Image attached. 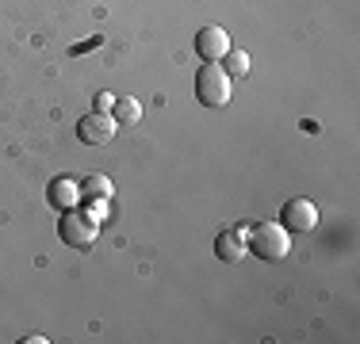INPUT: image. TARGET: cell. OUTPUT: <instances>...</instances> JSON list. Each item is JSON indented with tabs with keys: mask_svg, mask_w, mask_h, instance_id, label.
Segmentation results:
<instances>
[{
	"mask_svg": "<svg viewBox=\"0 0 360 344\" xmlns=\"http://www.w3.org/2000/svg\"><path fill=\"white\" fill-rule=\"evenodd\" d=\"M195 96L203 107H226L230 103V73L219 62H203L195 73Z\"/></svg>",
	"mask_w": 360,
	"mask_h": 344,
	"instance_id": "obj_2",
	"label": "cell"
},
{
	"mask_svg": "<svg viewBox=\"0 0 360 344\" xmlns=\"http://www.w3.org/2000/svg\"><path fill=\"white\" fill-rule=\"evenodd\" d=\"M81 195L84 199H111V180L104 176V172H92V176L81 184Z\"/></svg>",
	"mask_w": 360,
	"mask_h": 344,
	"instance_id": "obj_10",
	"label": "cell"
},
{
	"mask_svg": "<svg viewBox=\"0 0 360 344\" xmlns=\"http://www.w3.org/2000/svg\"><path fill=\"white\" fill-rule=\"evenodd\" d=\"M245 249H250L253 256H261V260H284L291 253V237L284 226H276V222H261V226L245 230Z\"/></svg>",
	"mask_w": 360,
	"mask_h": 344,
	"instance_id": "obj_1",
	"label": "cell"
},
{
	"mask_svg": "<svg viewBox=\"0 0 360 344\" xmlns=\"http://www.w3.org/2000/svg\"><path fill=\"white\" fill-rule=\"evenodd\" d=\"M115 119L108 115V111H92V115H84L81 123H77V134H81L84 145H108L111 138H115Z\"/></svg>",
	"mask_w": 360,
	"mask_h": 344,
	"instance_id": "obj_5",
	"label": "cell"
},
{
	"mask_svg": "<svg viewBox=\"0 0 360 344\" xmlns=\"http://www.w3.org/2000/svg\"><path fill=\"white\" fill-rule=\"evenodd\" d=\"M280 226L291 230V234H311L319 226V206L311 199H303V195H295V199H288L280 206Z\"/></svg>",
	"mask_w": 360,
	"mask_h": 344,
	"instance_id": "obj_4",
	"label": "cell"
},
{
	"mask_svg": "<svg viewBox=\"0 0 360 344\" xmlns=\"http://www.w3.org/2000/svg\"><path fill=\"white\" fill-rule=\"evenodd\" d=\"M111 103H115V96H111V92H100L96 107H100V111H111Z\"/></svg>",
	"mask_w": 360,
	"mask_h": 344,
	"instance_id": "obj_13",
	"label": "cell"
},
{
	"mask_svg": "<svg viewBox=\"0 0 360 344\" xmlns=\"http://www.w3.org/2000/svg\"><path fill=\"white\" fill-rule=\"evenodd\" d=\"M111 119L115 123H142V103L134 96H115V103H111Z\"/></svg>",
	"mask_w": 360,
	"mask_h": 344,
	"instance_id": "obj_9",
	"label": "cell"
},
{
	"mask_svg": "<svg viewBox=\"0 0 360 344\" xmlns=\"http://www.w3.org/2000/svg\"><path fill=\"white\" fill-rule=\"evenodd\" d=\"M222 62H226L222 69H226L230 77H245V73H250V54H245V50H230Z\"/></svg>",
	"mask_w": 360,
	"mask_h": 344,
	"instance_id": "obj_11",
	"label": "cell"
},
{
	"mask_svg": "<svg viewBox=\"0 0 360 344\" xmlns=\"http://www.w3.org/2000/svg\"><path fill=\"white\" fill-rule=\"evenodd\" d=\"M195 54L203 58V62H222V58L230 54V34L222 27H203L200 34H195Z\"/></svg>",
	"mask_w": 360,
	"mask_h": 344,
	"instance_id": "obj_6",
	"label": "cell"
},
{
	"mask_svg": "<svg viewBox=\"0 0 360 344\" xmlns=\"http://www.w3.org/2000/svg\"><path fill=\"white\" fill-rule=\"evenodd\" d=\"M92 206H89V214H92V218H96V222H108V199H89Z\"/></svg>",
	"mask_w": 360,
	"mask_h": 344,
	"instance_id": "obj_12",
	"label": "cell"
},
{
	"mask_svg": "<svg viewBox=\"0 0 360 344\" xmlns=\"http://www.w3.org/2000/svg\"><path fill=\"white\" fill-rule=\"evenodd\" d=\"M215 256L226 264H238L245 256V230H222L215 237Z\"/></svg>",
	"mask_w": 360,
	"mask_h": 344,
	"instance_id": "obj_8",
	"label": "cell"
},
{
	"mask_svg": "<svg viewBox=\"0 0 360 344\" xmlns=\"http://www.w3.org/2000/svg\"><path fill=\"white\" fill-rule=\"evenodd\" d=\"M58 234H62V241L70 249H92V245H96V234H100V222L92 218L89 211H77V206H70V211H62Z\"/></svg>",
	"mask_w": 360,
	"mask_h": 344,
	"instance_id": "obj_3",
	"label": "cell"
},
{
	"mask_svg": "<svg viewBox=\"0 0 360 344\" xmlns=\"http://www.w3.org/2000/svg\"><path fill=\"white\" fill-rule=\"evenodd\" d=\"M46 199H50L54 211H70V206L81 199V184H73L70 176H54L50 187H46Z\"/></svg>",
	"mask_w": 360,
	"mask_h": 344,
	"instance_id": "obj_7",
	"label": "cell"
}]
</instances>
